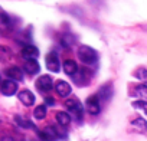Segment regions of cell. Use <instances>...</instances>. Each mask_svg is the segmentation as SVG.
<instances>
[{
  "label": "cell",
  "mask_w": 147,
  "mask_h": 141,
  "mask_svg": "<svg viewBox=\"0 0 147 141\" xmlns=\"http://www.w3.org/2000/svg\"><path fill=\"white\" fill-rule=\"evenodd\" d=\"M77 53H78L80 60L84 62V63H87V65H92V63H95L98 60V55H97L95 49H92V48H90L87 45H81L78 48V52Z\"/></svg>",
  "instance_id": "cell-1"
},
{
  "label": "cell",
  "mask_w": 147,
  "mask_h": 141,
  "mask_svg": "<svg viewBox=\"0 0 147 141\" xmlns=\"http://www.w3.org/2000/svg\"><path fill=\"white\" fill-rule=\"evenodd\" d=\"M65 107L75 115L78 120H81L82 118V112H84V108H82V105H81V102L78 101V99H75V98H71V99H68L66 102H65Z\"/></svg>",
  "instance_id": "cell-2"
},
{
  "label": "cell",
  "mask_w": 147,
  "mask_h": 141,
  "mask_svg": "<svg viewBox=\"0 0 147 141\" xmlns=\"http://www.w3.org/2000/svg\"><path fill=\"white\" fill-rule=\"evenodd\" d=\"M85 108H87V111H88L91 115H98L100 111H101L100 98H98L97 95L88 97V98H87V102H85Z\"/></svg>",
  "instance_id": "cell-3"
},
{
  "label": "cell",
  "mask_w": 147,
  "mask_h": 141,
  "mask_svg": "<svg viewBox=\"0 0 147 141\" xmlns=\"http://www.w3.org/2000/svg\"><path fill=\"white\" fill-rule=\"evenodd\" d=\"M36 88L40 91V92H49L52 88H53V81L49 75H42L38 78L36 81Z\"/></svg>",
  "instance_id": "cell-4"
},
{
  "label": "cell",
  "mask_w": 147,
  "mask_h": 141,
  "mask_svg": "<svg viewBox=\"0 0 147 141\" xmlns=\"http://www.w3.org/2000/svg\"><path fill=\"white\" fill-rule=\"evenodd\" d=\"M16 91H18V84L12 79H6V81L2 82V85H0V92H2L3 95H6V97L15 95Z\"/></svg>",
  "instance_id": "cell-5"
},
{
  "label": "cell",
  "mask_w": 147,
  "mask_h": 141,
  "mask_svg": "<svg viewBox=\"0 0 147 141\" xmlns=\"http://www.w3.org/2000/svg\"><path fill=\"white\" fill-rule=\"evenodd\" d=\"M45 60H46V68L51 70V72H59V59H58V56H56V53H53V52H51V53H48L46 55V58H45Z\"/></svg>",
  "instance_id": "cell-6"
},
{
  "label": "cell",
  "mask_w": 147,
  "mask_h": 141,
  "mask_svg": "<svg viewBox=\"0 0 147 141\" xmlns=\"http://www.w3.org/2000/svg\"><path fill=\"white\" fill-rule=\"evenodd\" d=\"M38 134H39L40 140H43V141H55V140H58V137H59L58 131H56L53 127H46V128H43L42 131H38Z\"/></svg>",
  "instance_id": "cell-7"
},
{
  "label": "cell",
  "mask_w": 147,
  "mask_h": 141,
  "mask_svg": "<svg viewBox=\"0 0 147 141\" xmlns=\"http://www.w3.org/2000/svg\"><path fill=\"white\" fill-rule=\"evenodd\" d=\"M55 91L58 92V95L59 97H68L71 92H72V88H71V85L68 84V82H65V81H56V84H55Z\"/></svg>",
  "instance_id": "cell-8"
},
{
  "label": "cell",
  "mask_w": 147,
  "mask_h": 141,
  "mask_svg": "<svg viewBox=\"0 0 147 141\" xmlns=\"http://www.w3.org/2000/svg\"><path fill=\"white\" fill-rule=\"evenodd\" d=\"M23 69H25V72L29 74V75H36L40 70V66H39L36 59H29V60H26L23 63Z\"/></svg>",
  "instance_id": "cell-9"
},
{
  "label": "cell",
  "mask_w": 147,
  "mask_h": 141,
  "mask_svg": "<svg viewBox=\"0 0 147 141\" xmlns=\"http://www.w3.org/2000/svg\"><path fill=\"white\" fill-rule=\"evenodd\" d=\"M5 74L7 75L9 79L12 81H22L23 79V72H22V69L18 68V66H10L5 70Z\"/></svg>",
  "instance_id": "cell-10"
},
{
  "label": "cell",
  "mask_w": 147,
  "mask_h": 141,
  "mask_svg": "<svg viewBox=\"0 0 147 141\" xmlns=\"http://www.w3.org/2000/svg\"><path fill=\"white\" fill-rule=\"evenodd\" d=\"M18 98H19V101H20L23 105H26V107H30V105L35 104V95H33L30 91H28V89L20 91L19 95H18Z\"/></svg>",
  "instance_id": "cell-11"
},
{
  "label": "cell",
  "mask_w": 147,
  "mask_h": 141,
  "mask_svg": "<svg viewBox=\"0 0 147 141\" xmlns=\"http://www.w3.org/2000/svg\"><path fill=\"white\" fill-rule=\"evenodd\" d=\"M22 56H23L26 60H29V59H36V58L39 56V50H38V48L33 46V45H26V46L22 49Z\"/></svg>",
  "instance_id": "cell-12"
},
{
  "label": "cell",
  "mask_w": 147,
  "mask_h": 141,
  "mask_svg": "<svg viewBox=\"0 0 147 141\" xmlns=\"http://www.w3.org/2000/svg\"><path fill=\"white\" fill-rule=\"evenodd\" d=\"M63 70H65V74L66 75H71L74 77L77 74V70H78V65L75 60H72V59H66L63 62Z\"/></svg>",
  "instance_id": "cell-13"
},
{
  "label": "cell",
  "mask_w": 147,
  "mask_h": 141,
  "mask_svg": "<svg viewBox=\"0 0 147 141\" xmlns=\"http://www.w3.org/2000/svg\"><path fill=\"white\" fill-rule=\"evenodd\" d=\"M111 95H113V88H111V85H104V87H101L100 91H98V97H100L101 99H104V101H108V99L111 98Z\"/></svg>",
  "instance_id": "cell-14"
},
{
  "label": "cell",
  "mask_w": 147,
  "mask_h": 141,
  "mask_svg": "<svg viewBox=\"0 0 147 141\" xmlns=\"http://www.w3.org/2000/svg\"><path fill=\"white\" fill-rule=\"evenodd\" d=\"M78 74H81V75H80V77H74V79H75L77 84L84 85L85 82L90 81V72H88L87 69H78Z\"/></svg>",
  "instance_id": "cell-15"
},
{
  "label": "cell",
  "mask_w": 147,
  "mask_h": 141,
  "mask_svg": "<svg viewBox=\"0 0 147 141\" xmlns=\"http://www.w3.org/2000/svg\"><path fill=\"white\" fill-rule=\"evenodd\" d=\"M74 43H75V36H74L72 33H65V35H62V38H61V45H62L63 48H71Z\"/></svg>",
  "instance_id": "cell-16"
},
{
  "label": "cell",
  "mask_w": 147,
  "mask_h": 141,
  "mask_svg": "<svg viewBox=\"0 0 147 141\" xmlns=\"http://www.w3.org/2000/svg\"><path fill=\"white\" fill-rule=\"evenodd\" d=\"M56 121H58L59 125L66 127V125H69V122H71V117H69V114H66V112H63V111H59V112L56 114Z\"/></svg>",
  "instance_id": "cell-17"
},
{
  "label": "cell",
  "mask_w": 147,
  "mask_h": 141,
  "mask_svg": "<svg viewBox=\"0 0 147 141\" xmlns=\"http://www.w3.org/2000/svg\"><path fill=\"white\" fill-rule=\"evenodd\" d=\"M12 28V20L6 13H0V29L2 30H9Z\"/></svg>",
  "instance_id": "cell-18"
},
{
  "label": "cell",
  "mask_w": 147,
  "mask_h": 141,
  "mask_svg": "<svg viewBox=\"0 0 147 141\" xmlns=\"http://www.w3.org/2000/svg\"><path fill=\"white\" fill-rule=\"evenodd\" d=\"M15 121H16V124L20 125L22 128H35V125L32 124V121H29V120L25 118V117L16 115V117H15Z\"/></svg>",
  "instance_id": "cell-19"
},
{
  "label": "cell",
  "mask_w": 147,
  "mask_h": 141,
  "mask_svg": "<svg viewBox=\"0 0 147 141\" xmlns=\"http://www.w3.org/2000/svg\"><path fill=\"white\" fill-rule=\"evenodd\" d=\"M131 125L136 127V128L140 130V131H146V130H147V121H146L144 118H141V117L133 120V121H131Z\"/></svg>",
  "instance_id": "cell-20"
},
{
  "label": "cell",
  "mask_w": 147,
  "mask_h": 141,
  "mask_svg": "<svg viewBox=\"0 0 147 141\" xmlns=\"http://www.w3.org/2000/svg\"><path fill=\"white\" fill-rule=\"evenodd\" d=\"M33 117L36 120H43L46 117V105H38L33 111Z\"/></svg>",
  "instance_id": "cell-21"
},
{
  "label": "cell",
  "mask_w": 147,
  "mask_h": 141,
  "mask_svg": "<svg viewBox=\"0 0 147 141\" xmlns=\"http://www.w3.org/2000/svg\"><path fill=\"white\" fill-rule=\"evenodd\" d=\"M136 95L141 99H147V85H137L136 87Z\"/></svg>",
  "instance_id": "cell-22"
},
{
  "label": "cell",
  "mask_w": 147,
  "mask_h": 141,
  "mask_svg": "<svg viewBox=\"0 0 147 141\" xmlns=\"http://www.w3.org/2000/svg\"><path fill=\"white\" fill-rule=\"evenodd\" d=\"M134 77H136L137 79H140V81L146 82V81H147V69H144V68H140V69H137Z\"/></svg>",
  "instance_id": "cell-23"
},
{
  "label": "cell",
  "mask_w": 147,
  "mask_h": 141,
  "mask_svg": "<svg viewBox=\"0 0 147 141\" xmlns=\"http://www.w3.org/2000/svg\"><path fill=\"white\" fill-rule=\"evenodd\" d=\"M133 107L136 109H144L147 112V101H134L133 102Z\"/></svg>",
  "instance_id": "cell-24"
},
{
  "label": "cell",
  "mask_w": 147,
  "mask_h": 141,
  "mask_svg": "<svg viewBox=\"0 0 147 141\" xmlns=\"http://www.w3.org/2000/svg\"><path fill=\"white\" fill-rule=\"evenodd\" d=\"M46 104H48V105H53V104H55V101H53L51 97H48V98H46Z\"/></svg>",
  "instance_id": "cell-25"
},
{
  "label": "cell",
  "mask_w": 147,
  "mask_h": 141,
  "mask_svg": "<svg viewBox=\"0 0 147 141\" xmlns=\"http://www.w3.org/2000/svg\"><path fill=\"white\" fill-rule=\"evenodd\" d=\"M0 141H15V140H13L12 137H3V138L0 140Z\"/></svg>",
  "instance_id": "cell-26"
}]
</instances>
